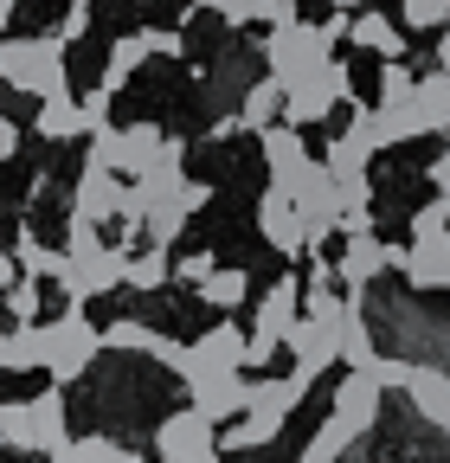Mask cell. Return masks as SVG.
Segmentation results:
<instances>
[{"instance_id":"cell-1","label":"cell","mask_w":450,"mask_h":463,"mask_svg":"<svg viewBox=\"0 0 450 463\" xmlns=\"http://www.w3.org/2000/svg\"><path fill=\"white\" fill-rule=\"evenodd\" d=\"M0 78L26 97H71V78H65V39L45 33V39H0Z\"/></svg>"},{"instance_id":"cell-2","label":"cell","mask_w":450,"mask_h":463,"mask_svg":"<svg viewBox=\"0 0 450 463\" xmlns=\"http://www.w3.org/2000/svg\"><path fill=\"white\" fill-rule=\"evenodd\" d=\"M52 283H59L71 303H90V297H103V289L123 283V251H109L90 219H71V245H65V264H59Z\"/></svg>"},{"instance_id":"cell-3","label":"cell","mask_w":450,"mask_h":463,"mask_svg":"<svg viewBox=\"0 0 450 463\" xmlns=\"http://www.w3.org/2000/svg\"><path fill=\"white\" fill-rule=\"evenodd\" d=\"M303 392H309V386H303L296 373H290V380H258V386L245 392V419L225 431V444H232V450H258V444H270L277 431L290 425V412L303 405Z\"/></svg>"},{"instance_id":"cell-4","label":"cell","mask_w":450,"mask_h":463,"mask_svg":"<svg viewBox=\"0 0 450 463\" xmlns=\"http://www.w3.org/2000/svg\"><path fill=\"white\" fill-rule=\"evenodd\" d=\"M97 354H103V328H97L78 303H71L59 322H45V373H52V386L84 380Z\"/></svg>"},{"instance_id":"cell-5","label":"cell","mask_w":450,"mask_h":463,"mask_svg":"<svg viewBox=\"0 0 450 463\" xmlns=\"http://www.w3.org/2000/svg\"><path fill=\"white\" fill-rule=\"evenodd\" d=\"M65 438H71V431H65V392H59V386L39 392V399H26V405H0V444L52 457Z\"/></svg>"},{"instance_id":"cell-6","label":"cell","mask_w":450,"mask_h":463,"mask_svg":"<svg viewBox=\"0 0 450 463\" xmlns=\"http://www.w3.org/2000/svg\"><path fill=\"white\" fill-rule=\"evenodd\" d=\"M296 316H303V283L296 277H277L264 297H258V316L245 328V367H264L277 347H284V335H290Z\"/></svg>"},{"instance_id":"cell-7","label":"cell","mask_w":450,"mask_h":463,"mask_svg":"<svg viewBox=\"0 0 450 463\" xmlns=\"http://www.w3.org/2000/svg\"><path fill=\"white\" fill-rule=\"evenodd\" d=\"M334 103H354V78H348L342 58H328V65H315L309 78L284 84V123L290 129H309V123H322Z\"/></svg>"},{"instance_id":"cell-8","label":"cell","mask_w":450,"mask_h":463,"mask_svg":"<svg viewBox=\"0 0 450 463\" xmlns=\"http://www.w3.org/2000/svg\"><path fill=\"white\" fill-rule=\"evenodd\" d=\"M328 58H334V39H328L322 26H303V20L270 26V39H264V65H270V78H277V84L309 78L315 65H328Z\"/></svg>"},{"instance_id":"cell-9","label":"cell","mask_w":450,"mask_h":463,"mask_svg":"<svg viewBox=\"0 0 450 463\" xmlns=\"http://www.w3.org/2000/svg\"><path fill=\"white\" fill-rule=\"evenodd\" d=\"M161 142H167V136H161L155 123H129V129H109V123H103V129L90 136V161L109 167V174H123V181H136V174L161 155Z\"/></svg>"},{"instance_id":"cell-10","label":"cell","mask_w":450,"mask_h":463,"mask_svg":"<svg viewBox=\"0 0 450 463\" xmlns=\"http://www.w3.org/2000/svg\"><path fill=\"white\" fill-rule=\"evenodd\" d=\"M181 380H187V405L206 412L212 425H225V419L245 412V392H251L245 367H187Z\"/></svg>"},{"instance_id":"cell-11","label":"cell","mask_w":450,"mask_h":463,"mask_svg":"<svg viewBox=\"0 0 450 463\" xmlns=\"http://www.w3.org/2000/svg\"><path fill=\"white\" fill-rule=\"evenodd\" d=\"M155 450H161V463H219V425L206 412H193V405L167 412L155 431Z\"/></svg>"},{"instance_id":"cell-12","label":"cell","mask_w":450,"mask_h":463,"mask_svg":"<svg viewBox=\"0 0 450 463\" xmlns=\"http://www.w3.org/2000/svg\"><path fill=\"white\" fill-rule=\"evenodd\" d=\"M123 213H129V181L109 174V167H97V161H84L78 187H71V219L103 225V219H123Z\"/></svg>"},{"instance_id":"cell-13","label":"cell","mask_w":450,"mask_h":463,"mask_svg":"<svg viewBox=\"0 0 450 463\" xmlns=\"http://www.w3.org/2000/svg\"><path fill=\"white\" fill-rule=\"evenodd\" d=\"M380 405H386V386L373 380V373H361V367H348V380L334 386V405H328V419L342 425L348 438H367L373 425H380Z\"/></svg>"},{"instance_id":"cell-14","label":"cell","mask_w":450,"mask_h":463,"mask_svg":"<svg viewBox=\"0 0 450 463\" xmlns=\"http://www.w3.org/2000/svg\"><path fill=\"white\" fill-rule=\"evenodd\" d=\"M284 347H290V373L303 380V386H315L334 361H342V354H334V322H315V316H296L290 322V335H284Z\"/></svg>"},{"instance_id":"cell-15","label":"cell","mask_w":450,"mask_h":463,"mask_svg":"<svg viewBox=\"0 0 450 463\" xmlns=\"http://www.w3.org/2000/svg\"><path fill=\"white\" fill-rule=\"evenodd\" d=\"M392 270H406L412 289H450V225L399 245V264H392Z\"/></svg>"},{"instance_id":"cell-16","label":"cell","mask_w":450,"mask_h":463,"mask_svg":"<svg viewBox=\"0 0 450 463\" xmlns=\"http://www.w3.org/2000/svg\"><path fill=\"white\" fill-rule=\"evenodd\" d=\"M258 232H264V245H270V251H284V258L309 251L303 213H296V200H290L284 187H264V200H258Z\"/></svg>"},{"instance_id":"cell-17","label":"cell","mask_w":450,"mask_h":463,"mask_svg":"<svg viewBox=\"0 0 450 463\" xmlns=\"http://www.w3.org/2000/svg\"><path fill=\"white\" fill-rule=\"evenodd\" d=\"M392 264H399V245H380L373 232H348L342 258H334V277H342L348 289H367L373 277H386Z\"/></svg>"},{"instance_id":"cell-18","label":"cell","mask_w":450,"mask_h":463,"mask_svg":"<svg viewBox=\"0 0 450 463\" xmlns=\"http://www.w3.org/2000/svg\"><path fill=\"white\" fill-rule=\"evenodd\" d=\"M258 142H264V167H270V187H296L303 174H309V148H303V129H290V123H270V129H258Z\"/></svg>"},{"instance_id":"cell-19","label":"cell","mask_w":450,"mask_h":463,"mask_svg":"<svg viewBox=\"0 0 450 463\" xmlns=\"http://www.w3.org/2000/svg\"><path fill=\"white\" fill-rule=\"evenodd\" d=\"M290 200H296V213H303V232H309V245L334 232V174H328L322 161H309V174H303V181L290 187Z\"/></svg>"},{"instance_id":"cell-20","label":"cell","mask_w":450,"mask_h":463,"mask_svg":"<svg viewBox=\"0 0 450 463\" xmlns=\"http://www.w3.org/2000/svg\"><path fill=\"white\" fill-rule=\"evenodd\" d=\"M148 52H181V33H161V26H148V33H129V39H117L109 45V65H103V90H117Z\"/></svg>"},{"instance_id":"cell-21","label":"cell","mask_w":450,"mask_h":463,"mask_svg":"<svg viewBox=\"0 0 450 463\" xmlns=\"http://www.w3.org/2000/svg\"><path fill=\"white\" fill-rule=\"evenodd\" d=\"M406 392H412V412H418L431 431H450V373H444V367H418V361H412Z\"/></svg>"},{"instance_id":"cell-22","label":"cell","mask_w":450,"mask_h":463,"mask_svg":"<svg viewBox=\"0 0 450 463\" xmlns=\"http://www.w3.org/2000/svg\"><path fill=\"white\" fill-rule=\"evenodd\" d=\"M187 367H245V328L239 322H212L200 341H187Z\"/></svg>"},{"instance_id":"cell-23","label":"cell","mask_w":450,"mask_h":463,"mask_svg":"<svg viewBox=\"0 0 450 463\" xmlns=\"http://www.w3.org/2000/svg\"><path fill=\"white\" fill-rule=\"evenodd\" d=\"M348 39L367 45V52H380V58H406V26L386 20L380 7H354L348 14Z\"/></svg>"},{"instance_id":"cell-24","label":"cell","mask_w":450,"mask_h":463,"mask_svg":"<svg viewBox=\"0 0 450 463\" xmlns=\"http://www.w3.org/2000/svg\"><path fill=\"white\" fill-rule=\"evenodd\" d=\"M45 367V322H14V335H0V373Z\"/></svg>"},{"instance_id":"cell-25","label":"cell","mask_w":450,"mask_h":463,"mask_svg":"<svg viewBox=\"0 0 450 463\" xmlns=\"http://www.w3.org/2000/svg\"><path fill=\"white\" fill-rule=\"evenodd\" d=\"M367 161H373V142H367L361 116H354V123H348V136H334V142H328L322 167L334 174V181H348V174H367Z\"/></svg>"},{"instance_id":"cell-26","label":"cell","mask_w":450,"mask_h":463,"mask_svg":"<svg viewBox=\"0 0 450 463\" xmlns=\"http://www.w3.org/2000/svg\"><path fill=\"white\" fill-rule=\"evenodd\" d=\"M39 136L45 142H71V136H90V116L78 97H45L39 103Z\"/></svg>"},{"instance_id":"cell-27","label":"cell","mask_w":450,"mask_h":463,"mask_svg":"<svg viewBox=\"0 0 450 463\" xmlns=\"http://www.w3.org/2000/svg\"><path fill=\"white\" fill-rule=\"evenodd\" d=\"M52 463H142V457L129 444H117V438H65L52 450Z\"/></svg>"},{"instance_id":"cell-28","label":"cell","mask_w":450,"mask_h":463,"mask_svg":"<svg viewBox=\"0 0 450 463\" xmlns=\"http://www.w3.org/2000/svg\"><path fill=\"white\" fill-rule=\"evenodd\" d=\"M167 277H174V258H167V245L123 251V283H129V289H161Z\"/></svg>"},{"instance_id":"cell-29","label":"cell","mask_w":450,"mask_h":463,"mask_svg":"<svg viewBox=\"0 0 450 463\" xmlns=\"http://www.w3.org/2000/svg\"><path fill=\"white\" fill-rule=\"evenodd\" d=\"M239 123H245V129H270V123H284V84H277V78H258V84L245 90Z\"/></svg>"},{"instance_id":"cell-30","label":"cell","mask_w":450,"mask_h":463,"mask_svg":"<svg viewBox=\"0 0 450 463\" xmlns=\"http://www.w3.org/2000/svg\"><path fill=\"white\" fill-rule=\"evenodd\" d=\"M418 116H425V136H450V71L418 78Z\"/></svg>"},{"instance_id":"cell-31","label":"cell","mask_w":450,"mask_h":463,"mask_svg":"<svg viewBox=\"0 0 450 463\" xmlns=\"http://www.w3.org/2000/svg\"><path fill=\"white\" fill-rule=\"evenodd\" d=\"M200 297H206L212 309H239V303L251 297V277H245V270H219V264H212V270L200 277Z\"/></svg>"},{"instance_id":"cell-32","label":"cell","mask_w":450,"mask_h":463,"mask_svg":"<svg viewBox=\"0 0 450 463\" xmlns=\"http://www.w3.org/2000/svg\"><path fill=\"white\" fill-rule=\"evenodd\" d=\"M14 264H20L26 277L52 283V277H59V264H65V251H52L45 239H33V232H20V245H14Z\"/></svg>"},{"instance_id":"cell-33","label":"cell","mask_w":450,"mask_h":463,"mask_svg":"<svg viewBox=\"0 0 450 463\" xmlns=\"http://www.w3.org/2000/svg\"><path fill=\"white\" fill-rule=\"evenodd\" d=\"M361 438H348L342 425H334V419H322V431L309 438V450H303V463H342L348 450H354Z\"/></svg>"},{"instance_id":"cell-34","label":"cell","mask_w":450,"mask_h":463,"mask_svg":"<svg viewBox=\"0 0 450 463\" xmlns=\"http://www.w3.org/2000/svg\"><path fill=\"white\" fill-rule=\"evenodd\" d=\"M450 20V0H399V26L406 33H431Z\"/></svg>"},{"instance_id":"cell-35","label":"cell","mask_w":450,"mask_h":463,"mask_svg":"<svg viewBox=\"0 0 450 463\" xmlns=\"http://www.w3.org/2000/svg\"><path fill=\"white\" fill-rule=\"evenodd\" d=\"M0 297H7V316H14V322H39V303H45V297H39V277H26V283L14 277Z\"/></svg>"},{"instance_id":"cell-36","label":"cell","mask_w":450,"mask_h":463,"mask_svg":"<svg viewBox=\"0 0 450 463\" xmlns=\"http://www.w3.org/2000/svg\"><path fill=\"white\" fill-rule=\"evenodd\" d=\"M193 7H212L219 20H232V26H264V0H193Z\"/></svg>"},{"instance_id":"cell-37","label":"cell","mask_w":450,"mask_h":463,"mask_svg":"<svg viewBox=\"0 0 450 463\" xmlns=\"http://www.w3.org/2000/svg\"><path fill=\"white\" fill-rule=\"evenodd\" d=\"M103 341H109V347H129V354H148V347H155V328H142V322H117Z\"/></svg>"},{"instance_id":"cell-38","label":"cell","mask_w":450,"mask_h":463,"mask_svg":"<svg viewBox=\"0 0 450 463\" xmlns=\"http://www.w3.org/2000/svg\"><path fill=\"white\" fill-rule=\"evenodd\" d=\"M450 225V200L437 194V200H425L418 213H412V239H425V232H444Z\"/></svg>"},{"instance_id":"cell-39","label":"cell","mask_w":450,"mask_h":463,"mask_svg":"<svg viewBox=\"0 0 450 463\" xmlns=\"http://www.w3.org/2000/svg\"><path fill=\"white\" fill-rule=\"evenodd\" d=\"M361 373H373L380 386H406V373H412V361H399V354H373Z\"/></svg>"},{"instance_id":"cell-40","label":"cell","mask_w":450,"mask_h":463,"mask_svg":"<svg viewBox=\"0 0 450 463\" xmlns=\"http://www.w3.org/2000/svg\"><path fill=\"white\" fill-rule=\"evenodd\" d=\"M84 26H90V0H71V14H65V33H59V39H84Z\"/></svg>"},{"instance_id":"cell-41","label":"cell","mask_w":450,"mask_h":463,"mask_svg":"<svg viewBox=\"0 0 450 463\" xmlns=\"http://www.w3.org/2000/svg\"><path fill=\"white\" fill-rule=\"evenodd\" d=\"M206 270H212V251H200V258H181V277H187V283H200Z\"/></svg>"},{"instance_id":"cell-42","label":"cell","mask_w":450,"mask_h":463,"mask_svg":"<svg viewBox=\"0 0 450 463\" xmlns=\"http://www.w3.org/2000/svg\"><path fill=\"white\" fill-rule=\"evenodd\" d=\"M20 148V129H14V116H0V161H7Z\"/></svg>"},{"instance_id":"cell-43","label":"cell","mask_w":450,"mask_h":463,"mask_svg":"<svg viewBox=\"0 0 450 463\" xmlns=\"http://www.w3.org/2000/svg\"><path fill=\"white\" fill-rule=\"evenodd\" d=\"M431 181H437V194L450 200V155H437V161H431Z\"/></svg>"},{"instance_id":"cell-44","label":"cell","mask_w":450,"mask_h":463,"mask_svg":"<svg viewBox=\"0 0 450 463\" xmlns=\"http://www.w3.org/2000/svg\"><path fill=\"white\" fill-rule=\"evenodd\" d=\"M14 277H20V264H14V251H0V289H7Z\"/></svg>"},{"instance_id":"cell-45","label":"cell","mask_w":450,"mask_h":463,"mask_svg":"<svg viewBox=\"0 0 450 463\" xmlns=\"http://www.w3.org/2000/svg\"><path fill=\"white\" fill-rule=\"evenodd\" d=\"M437 71H450V20H444V39H437Z\"/></svg>"},{"instance_id":"cell-46","label":"cell","mask_w":450,"mask_h":463,"mask_svg":"<svg viewBox=\"0 0 450 463\" xmlns=\"http://www.w3.org/2000/svg\"><path fill=\"white\" fill-rule=\"evenodd\" d=\"M354 7H367V0H334V14H354Z\"/></svg>"},{"instance_id":"cell-47","label":"cell","mask_w":450,"mask_h":463,"mask_svg":"<svg viewBox=\"0 0 450 463\" xmlns=\"http://www.w3.org/2000/svg\"><path fill=\"white\" fill-rule=\"evenodd\" d=\"M444 444H450V431H444Z\"/></svg>"}]
</instances>
